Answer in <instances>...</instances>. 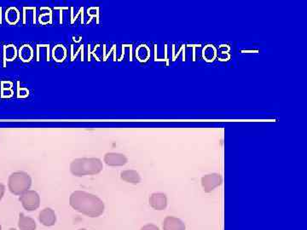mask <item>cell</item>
Segmentation results:
<instances>
[{
    "mask_svg": "<svg viewBox=\"0 0 307 230\" xmlns=\"http://www.w3.org/2000/svg\"><path fill=\"white\" fill-rule=\"evenodd\" d=\"M103 161L109 166H123L127 164L128 159L123 154L111 152L104 155Z\"/></svg>",
    "mask_w": 307,
    "mask_h": 230,
    "instance_id": "obj_6",
    "label": "cell"
},
{
    "mask_svg": "<svg viewBox=\"0 0 307 230\" xmlns=\"http://www.w3.org/2000/svg\"><path fill=\"white\" fill-rule=\"evenodd\" d=\"M149 205L155 210H164L167 207V197L163 193H154L149 197Z\"/></svg>",
    "mask_w": 307,
    "mask_h": 230,
    "instance_id": "obj_7",
    "label": "cell"
},
{
    "mask_svg": "<svg viewBox=\"0 0 307 230\" xmlns=\"http://www.w3.org/2000/svg\"><path fill=\"white\" fill-rule=\"evenodd\" d=\"M120 178L128 184H138L141 182V177L139 172L134 170H126L120 172Z\"/></svg>",
    "mask_w": 307,
    "mask_h": 230,
    "instance_id": "obj_10",
    "label": "cell"
},
{
    "mask_svg": "<svg viewBox=\"0 0 307 230\" xmlns=\"http://www.w3.org/2000/svg\"><path fill=\"white\" fill-rule=\"evenodd\" d=\"M70 205L73 210L90 217H99L105 210L104 202L98 196L86 191L73 192L70 195Z\"/></svg>",
    "mask_w": 307,
    "mask_h": 230,
    "instance_id": "obj_1",
    "label": "cell"
},
{
    "mask_svg": "<svg viewBox=\"0 0 307 230\" xmlns=\"http://www.w3.org/2000/svg\"><path fill=\"white\" fill-rule=\"evenodd\" d=\"M17 230V229H14V228H11V229H10V230Z\"/></svg>",
    "mask_w": 307,
    "mask_h": 230,
    "instance_id": "obj_20",
    "label": "cell"
},
{
    "mask_svg": "<svg viewBox=\"0 0 307 230\" xmlns=\"http://www.w3.org/2000/svg\"><path fill=\"white\" fill-rule=\"evenodd\" d=\"M86 230V229H79V230Z\"/></svg>",
    "mask_w": 307,
    "mask_h": 230,
    "instance_id": "obj_21",
    "label": "cell"
},
{
    "mask_svg": "<svg viewBox=\"0 0 307 230\" xmlns=\"http://www.w3.org/2000/svg\"><path fill=\"white\" fill-rule=\"evenodd\" d=\"M18 227L21 230H35L36 223L32 217H26L24 213H21L18 220Z\"/></svg>",
    "mask_w": 307,
    "mask_h": 230,
    "instance_id": "obj_11",
    "label": "cell"
},
{
    "mask_svg": "<svg viewBox=\"0 0 307 230\" xmlns=\"http://www.w3.org/2000/svg\"><path fill=\"white\" fill-rule=\"evenodd\" d=\"M163 230H186L185 223L175 217H166L162 224Z\"/></svg>",
    "mask_w": 307,
    "mask_h": 230,
    "instance_id": "obj_8",
    "label": "cell"
},
{
    "mask_svg": "<svg viewBox=\"0 0 307 230\" xmlns=\"http://www.w3.org/2000/svg\"><path fill=\"white\" fill-rule=\"evenodd\" d=\"M102 169L103 164L98 158L75 159L70 164V171L75 177L98 174Z\"/></svg>",
    "mask_w": 307,
    "mask_h": 230,
    "instance_id": "obj_2",
    "label": "cell"
},
{
    "mask_svg": "<svg viewBox=\"0 0 307 230\" xmlns=\"http://www.w3.org/2000/svg\"><path fill=\"white\" fill-rule=\"evenodd\" d=\"M140 230H160V229L155 224H149L144 225L143 227L141 228Z\"/></svg>",
    "mask_w": 307,
    "mask_h": 230,
    "instance_id": "obj_17",
    "label": "cell"
},
{
    "mask_svg": "<svg viewBox=\"0 0 307 230\" xmlns=\"http://www.w3.org/2000/svg\"><path fill=\"white\" fill-rule=\"evenodd\" d=\"M202 187L206 193H211L216 187H219L223 183L221 175L218 173H211L205 175L202 178Z\"/></svg>",
    "mask_w": 307,
    "mask_h": 230,
    "instance_id": "obj_5",
    "label": "cell"
},
{
    "mask_svg": "<svg viewBox=\"0 0 307 230\" xmlns=\"http://www.w3.org/2000/svg\"><path fill=\"white\" fill-rule=\"evenodd\" d=\"M28 90L25 89V88H22V89L19 90V96H22V97H26L28 95Z\"/></svg>",
    "mask_w": 307,
    "mask_h": 230,
    "instance_id": "obj_18",
    "label": "cell"
},
{
    "mask_svg": "<svg viewBox=\"0 0 307 230\" xmlns=\"http://www.w3.org/2000/svg\"><path fill=\"white\" fill-rule=\"evenodd\" d=\"M52 56L54 60L57 63H62L66 59L67 50L64 46L58 45L52 49Z\"/></svg>",
    "mask_w": 307,
    "mask_h": 230,
    "instance_id": "obj_12",
    "label": "cell"
},
{
    "mask_svg": "<svg viewBox=\"0 0 307 230\" xmlns=\"http://www.w3.org/2000/svg\"><path fill=\"white\" fill-rule=\"evenodd\" d=\"M32 186V178L29 174L24 171H17L10 175L8 181V187L10 192L17 195H21L29 190Z\"/></svg>",
    "mask_w": 307,
    "mask_h": 230,
    "instance_id": "obj_3",
    "label": "cell"
},
{
    "mask_svg": "<svg viewBox=\"0 0 307 230\" xmlns=\"http://www.w3.org/2000/svg\"><path fill=\"white\" fill-rule=\"evenodd\" d=\"M39 217H40V223L47 227H50L56 224V213L51 208H49V207L44 208L43 210L40 211Z\"/></svg>",
    "mask_w": 307,
    "mask_h": 230,
    "instance_id": "obj_9",
    "label": "cell"
},
{
    "mask_svg": "<svg viewBox=\"0 0 307 230\" xmlns=\"http://www.w3.org/2000/svg\"><path fill=\"white\" fill-rule=\"evenodd\" d=\"M5 18L10 25H15L18 23V21L20 19V13L16 8L10 7L7 10L6 13H5Z\"/></svg>",
    "mask_w": 307,
    "mask_h": 230,
    "instance_id": "obj_13",
    "label": "cell"
},
{
    "mask_svg": "<svg viewBox=\"0 0 307 230\" xmlns=\"http://www.w3.org/2000/svg\"><path fill=\"white\" fill-rule=\"evenodd\" d=\"M4 193H5V187H4L3 184H0V201H1L2 198L3 197Z\"/></svg>",
    "mask_w": 307,
    "mask_h": 230,
    "instance_id": "obj_19",
    "label": "cell"
},
{
    "mask_svg": "<svg viewBox=\"0 0 307 230\" xmlns=\"http://www.w3.org/2000/svg\"><path fill=\"white\" fill-rule=\"evenodd\" d=\"M138 56H139L140 61L145 62L149 58V49L142 46V47H140L138 50Z\"/></svg>",
    "mask_w": 307,
    "mask_h": 230,
    "instance_id": "obj_16",
    "label": "cell"
},
{
    "mask_svg": "<svg viewBox=\"0 0 307 230\" xmlns=\"http://www.w3.org/2000/svg\"><path fill=\"white\" fill-rule=\"evenodd\" d=\"M3 53H4V59L6 61H13L16 59L17 56V48L16 46L10 45L4 48Z\"/></svg>",
    "mask_w": 307,
    "mask_h": 230,
    "instance_id": "obj_15",
    "label": "cell"
},
{
    "mask_svg": "<svg viewBox=\"0 0 307 230\" xmlns=\"http://www.w3.org/2000/svg\"><path fill=\"white\" fill-rule=\"evenodd\" d=\"M0 230H2V227H1V225H0Z\"/></svg>",
    "mask_w": 307,
    "mask_h": 230,
    "instance_id": "obj_22",
    "label": "cell"
},
{
    "mask_svg": "<svg viewBox=\"0 0 307 230\" xmlns=\"http://www.w3.org/2000/svg\"><path fill=\"white\" fill-rule=\"evenodd\" d=\"M19 200L23 207L27 210H36L40 206V194L36 191L30 189L26 191L24 194H21Z\"/></svg>",
    "mask_w": 307,
    "mask_h": 230,
    "instance_id": "obj_4",
    "label": "cell"
},
{
    "mask_svg": "<svg viewBox=\"0 0 307 230\" xmlns=\"http://www.w3.org/2000/svg\"><path fill=\"white\" fill-rule=\"evenodd\" d=\"M19 56L24 63L30 62L33 57V49L29 46L24 45L21 47L20 50H19Z\"/></svg>",
    "mask_w": 307,
    "mask_h": 230,
    "instance_id": "obj_14",
    "label": "cell"
}]
</instances>
